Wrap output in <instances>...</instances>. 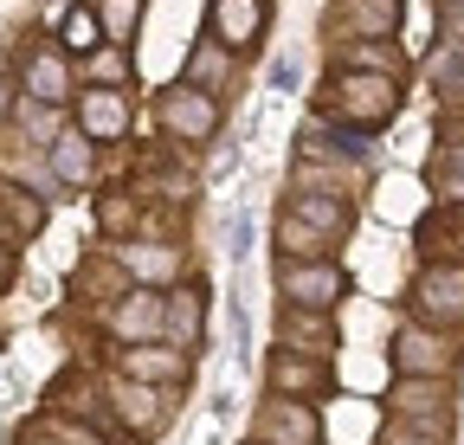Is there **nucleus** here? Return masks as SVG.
Wrapping results in <instances>:
<instances>
[{
  "instance_id": "obj_16",
  "label": "nucleus",
  "mask_w": 464,
  "mask_h": 445,
  "mask_svg": "<svg viewBox=\"0 0 464 445\" xmlns=\"http://www.w3.org/2000/svg\"><path fill=\"white\" fill-rule=\"evenodd\" d=\"M161 316H168V297H155V291H130L123 304L110 310V329L123 343H142L149 329H161Z\"/></svg>"
},
{
  "instance_id": "obj_7",
  "label": "nucleus",
  "mask_w": 464,
  "mask_h": 445,
  "mask_svg": "<svg viewBox=\"0 0 464 445\" xmlns=\"http://www.w3.org/2000/svg\"><path fill=\"white\" fill-rule=\"evenodd\" d=\"M284 219L310 227L323 246H342V233L355 227V207H348V194H304V188H290V207H284Z\"/></svg>"
},
{
  "instance_id": "obj_26",
  "label": "nucleus",
  "mask_w": 464,
  "mask_h": 445,
  "mask_svg": "<svg viewBox=\"0 0 464 445\" xmlns=\"http://www.w3.org/2000/svg\"><path fill=\"white\" fill-rule=\"evenodd\" d=\"M97 39H103V26H97V14H65V52H97Z\"/></svg>"
},
{
  "instance_id": "obj_19",
  "label": "nucleus",
  "mask_w": 464,
  "mask_h": 445,
  "mask_svg": "<svg viewBox=\"0 0 464 445\" xmlns=\"http://www.w3.org/2000/svg\"><path fill=\"white\" fill-rule=\"evenodd\" d=\"M342 20H348V33H362V39H393L400 33V0H348Z\"/></svg>"
},
{
  "instance_id": "obj_4",
  "label": "nucleus",
  "mask_w": 464,
  "mask_h": 445,
  "mask_svg": "<svg viewBox=\"0 0 464 445\" xmlns=\"http://www.w3.org/2000/svg\"><path fill=\"white\" fill-rule=\"evenodd\" d=\"M277 291L297 304V310H335L342 297H348V277H342V265L335 258H284L277 265Z\"/></svg>"
},
{
  "instance_id": "obj_22",
  "label": "nucleus",
  "mask_w": 464,
  "mask_h": 445,
  "mask_svg": "<svg viewBox=\"0 0 464 445\" xmlns=\"http://www.w3.org/2000/svg\"><path fill=\"white\" fill-rule=\"evenodd\" d=\"M52 175L58 181H91V142L84 136H58L52 142Z\"/></svg>"
},
{
  "instance_id": "obj_9",
  "label": "nucleus",
  "mask_w": 464,
  "mask_h": 445,
  "mask_svg": "<svg viewBox=\"0 0 464 445\" xmlns=\"http://www.w3.org/2000/svg\"><path fill=\"white\" fill-rule=\"evenodd\" d=\"M161 130L181 136V142H207L219 130V103L207 91H168L161 97Z\"/></svg>"
},
{
  "instance_id": "obj_10",
  "label": "nucleus",
  "mask_w": 464,
  "mask_h": 445,
  "mask_svg": "<svg viewBox=\"0 0 464 445\" xmlns=\"http://www.w3.org/2000/svg\"><path fill=\"white\" fill-rule=\"evenodd\" d=\"M213 45L226 52H252L265 33V0H213Z\"/></svg>"
},
{
  "instance_id": "obj_3",
  "label": "nucleus",
  "mask_w": 464,
  "mask_h": 445,
  "mask_svg": "<svg viewBox=\"0 0 464 445\" xmlns=\"http://www.w3.org/2000/svg\"><path fill=\"white\" fill-rule=\"evenodd\" d=\"M393 374L400 381H451L458 374V343L445 336V329L406 323L393 336Z\"/></svg>"
},
{
  "instance_id": "obj_20",
  "label": "nucleus",
  "mask_w": 464,
  "mask_h": 445,
  "mask_svg": "<svg viewBox=\"0 0 464 445\" xmlns=\"http://www.w3.org/2000/svg\"><path fill=\"white\" fill-rule=\"evenodd\" d=\"M26 91H33L39 103H65V97H72L65 59H58V52H33V59H26Z\"/></svg>"
},
{
  "instance_id": "obj_25",
  "label": "nucleus",
  "mask_w": 464,
  "mask_h": 445,
  "mask_svg": "<svg viewBox=\"0 0 464 445\" xmlns=\"http://www.w3.org/2000/svg\"><path fill=\"white\" fill-rule=\"evenodd\" d=\"M432 84L451 97V91H464V45H439V59H432Z\"/></svg>"
},
{
  "instance_id": "obj_24",
  "label": "nucleus",
  "mask_w": 464,
  "mask_h": 445,
  "mask_svg": "<svg viewBox=\"0 0 464 445\" xmlns=\"http://www.w3.org/2000/svg\"><path fill=\"white\" fill-rule=\"evenodd\" d=\"M413 213H420V188L400 181V175H387L381 181V219H413Z\"/></svg>"
},
{
  "instance_id": "obj_2",
  "label": "nucleus",
  "mask_w": 464,
  "mask_h": 445,
  "mask_svg": "<svg viewBox=\"0 0 464 445\" xmlns=\"http://www.w3.org/2000/svg\"><path fill=\"white\" fill-rule=\"evenodd\" d=\"M406 304H413V323L426 329H464V265H426L413 277V291H406Z\"/></svg>"
},
{
  "instance_id": "obj_29",
  "label": "nucleus",
  "mask_w": 464,
  "mask_h": 445,
  "mask_svg": "<svg viewBox=\"0 0 464 445\" xmlns=\"http://www.w3.org/2000/svg\"><path fill=\"white\" fill-rule=\"evenodd\" d=\"M103 20H110V33H116V39H123V33H130V20H136V0H110Z\"/></svg>"
},
{
  "instance_id": "obj_23",
  "label": "nucleus",
  "mask_w": 464,
  "mask_h": 445,
  "mask_svg": "<svg viewBox=\"0 0 464 445\" xmlns=\"http://www.w3.org/2000/svg\"><path fill=\"white\" fill-rule=\"evenodd\" d=\"M0 219H7L14 233H39V227H45V207H39V200H26L14 181H0Z\"/></svg>"
},
{
  "instance_id": "obj_31",
  "label": "nucleus",
  "mask_w": 464,
  "mask_h": 445,
  "mask_svg": "<svg viewBox=\"0 0 464 445\" xmlns=\"http://www.w3.org/2000/svg\"><path fill=\"white\" fill-rule=\"evenodd\" d=\"M271 84H277V91L297 84V59H277V65H271Z\"/></svg>"
},
{
  "instance_id": "obj_12",
  "label": "nucleus",
  "mask_w": 464,
  "mask_h": 445,
  "mask_svg": "<svg viewBox=\"0 0 464 445\" xmlns=\"http://www.w3.org/2000/svg\"><path fill=\"white\" fill-rule=\"evenodd\" d=\"M110 401H116V413H123V426L130 432H161V420H168V401H161V387H142V381H116L110 387Z\"/></svg>"
},
{
  "instance_id": "obj_33",
  "label": "nucleus",
  "mask_w": 464,
  "mask_h": 445,
  "mask_svg": "<svg viewBox=\"0 0 464 445\" xmlns=\"http://www.w3.org/2000/svg\"><path fill=\"white\" fill-rule=\"evenodd\" d=\"M7 271H14V258H7V252H0V285H7Z\"/></svg>"
},
{
  "instance_id": "obj_1",
  "label": "nucleus",
  "mask_w": 464,
  "mask_h": 445,
  "mask_svg": "<svg viewBox=\"0 0 464 445\" xmlns=\"http://www.w3.org/2000/svg\"><path fill=\"white\" fill-rule=\"evenodd\" d=\"M329 110L355 130H381L393 110H400V78L381 72H335L329 78Z\"/></svg>"
},
{
  "instance_id": "obj_27",
  "label": "nucleus",
  "mask_w": 464,
  "mask_h": 445,
  "mask_svg": "<svg viewBox=\"0 0 464 445\" xmlns=\"http://www.w3.org/2000/svg\"><path fill=\"white\" fill-rule=\"evenodd\" d=\"M381 445H445V432L413 426V420H387V426H381Z\"/></svg>"
},
{
  "instance_id": "obj_21",
  "label": "nucleus",
  "mask_w": 464,
  "mask_h": 445,
  "mask_svg": "<svg viewBox=\"0 0 464 445\" xmlns=\"http://www.w3.org/2000/svg\"><path fill=\"white\" fill-rule=\"evenodd\" d=\"M188 84H194V91H207V97H219V91L232 84V59H226V45H213V39H207V45L194 52V59H188Z\"/></svg>"
},
{
  "instance_id": "obj_13",
  "label": "nucleus",
  "mask_w": 464,
  "mask_h": 445,
  "mask_svg": "<svg viewBox=\"0 0 464 445\" xmlns=\"http://www.w3.org/2000/svg\"><path fill=\"white\" fill-rule=\"evenodd\" d=\"M123 381H142V387L188 381V349H123Z\"/></svg>"
},
{
  "instance_id": "obj_8",
  "label": "nucleus",
  "mask_w": 464,
  "mask_h": 445,
  "mask_svg": "<svg viewBox=\"0 0 464 445\" xmlns=\"http://www.w3.org/2000/svg\"><path fill=\"white\" fill-rule=\"evenodd\" d=\"M265 374H271V394L277 401H316V394H329V362L297 355V349H277Z\"/></svg>"
},
{
  "instance_id": "obj_18",
  "label": "nucleus",
  "mask_w": 464,
  "mask_h": 445,
  "mask_svg": "<svg viewBox=\"0 0 464 445\" xmlns=\"http://www.w3.org/2000/svg\"><path fill=\"white\" fill-rule=\"evenodd\" d=\"M161 323H168V336L181 343V349H200V329H207V304H200V285H194V291H174V297H168V316H161Z\"/></svg>"
},
{
  "instance_id": "obj_30",
  "label": "nucleus",
  "mask_w": 464,
  "mask_h": 445,
  "mask_svg": "<svg viewBox=\"0 0 464 445\" xmlns=\"http://www.w3.org/2000/svg\"><path fill=\"white\" fill-rule=\"evenodd\" d=\"M91 72H97V78H103V84H110V78H123V52H103V59H97V65H91Z\"/></svg>"
},
{
  "instance_id": "obj_6",
  "label": "nucleus",
  "mask_w": 464,
  "mask_h": 445,
  "mask_svg": "<svg viewBox=\"0 0 464 445\" xmlns=\"http://www.w3.org/2000/svg\"><path fill=\"white\" fill-rule=\"evenodd\" d=\"M323 439V420L310 401H265L258 420H252V445H316Z\"/></svg>"
},
{
  "instance_id": "obj_17",
  "label": "nucleus",
  "mask_w": 464,
  "mask_h": 445,
  "mask_svg": "<svg viewBox=\"0 0 464 445\" xmlns=\"http://www.w3.org/2000/svg\"><path fill=\"white\" fill-rule=\"evenodd\" d=\"M78 117H84V136H91V142H116V136L130 130V103L116 97V91H84Z\"/></svg>"
},
{
  "instance_id": "obj_15",
  "label": "nucleus",
  "mask_w": 464,
  "mask_h": 445,
  "mask_svg": "<svg viewBox=\"0 0 464 445\" xmlns=\"http://www.w3.org/2000/svg\"><path fill=\"white\" fill-rule=\"evenodd\" d=\"M420 246L432 252V265H464V207H439L432 219H420Z\"/></svg>"
},
{
  "instance_id": "obj_28",
  "label": "nucleus",
  "mask_w": 464,
  "mask_h": 445,
  "mask_svg": "<svg viewBox=\"0 0 464 445\" xmlns=\"http://www.w3.org/2000/svg\"><path fill=\"white\" fill-rule=\"evenodd\" d=\"M130 265H136L142 277H168V271H174V252H130Z\"/></svg>"
},
{
  "instance_id": "obj_14",
  "label": "nucleus",
  "mask_w": 464,
  "mask_h": 445,
  "mask_svg": "<svg viewBox=\"0 0 464 445\" xmlns=\"http://www.w3.org/2000/svg\"><path fill=\"white\" fill-rule=\"evenodd\" d=\"M432 194L445 207H464V123H445V142L432 155Z\"/></svg>"
},
{
  "instance_id": "obj_5",
  "label": "nucleus",
  "mask_w": 464,
  "mask_h": 445,
  "mask_svg": "<svg viewBox=\"0 0 464 445\" xmlns=\"http://www.w3.org/2000/svg\"><path fill=\"white\" fill-rule=\"evenodd\" d=\"M451 381H393L387 394V420H413L432 432H451Z\"/></svg>"
},
{
  "instance_id": "obj_32",
  "label": "nucleus",
  "mask_w": 464,
  "mask_h": 445,
  "mask_svg": "<svg viewBox=\"0 0 464 445\" xmlns=\"http://www.w3.org/2000/svg\"><path fill=\"white\" fill-rule=\"evenodd\" d=\"M7 91H14V84H7V78H0V117H7Z\"/></svg>"
},
{
  "instance_id": "obj_11",
  "label": "nucleus",
  "mask_w": 464,
  "mask_h": 445,
  "mask_svg": "<svg viewBox=\"0 0 464 445\" xmlns=\"http://www.w3.org/2000/svg\"><path fill=\"white\" fill-rule=\"evenodd\" d=\"M277 336H284V349L329 362V349H335V323H329L323 310H297V304H284V316H277Z\"/></svg>"
}]
</instances>
